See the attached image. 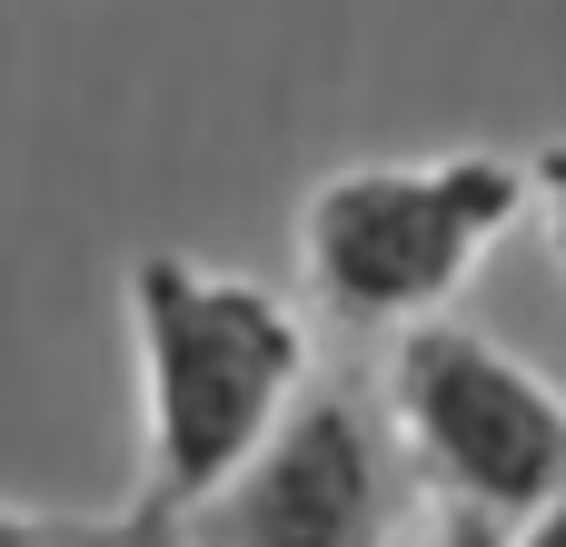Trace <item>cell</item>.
Listing matches in <instances>:
<instances>
[{"label":"cell","mask_w":566,"mask_h":547,"mask_svg":"<svg viewBox=\"0 0 566 547\" xmlns=\"http://www.w3.org/2000/svg\"><path fill=\"white\" fill-rule=\"evenodd\" d=\"M129 339H139V438H149L139 498L189 518L209 488H229L259 458V438L308 389V329L279 289L149 249L129 269Z\"/></svg>","instance_id":"obj_1"},{"label":"cell","mask_w":566,"mask_h":547,"mask_svg":"<svg viewBox=\"0 0 566 547\" xmlns=\"http://www.w3.org/2000/svg\"><path fill=\"white\" fill-rule=\"evenodd\" d=\"M527 219V169L458 149V159H368L308 189L298 269L348 329H418L438 319L468 269Z\"/></svg>","instance_id":"obj_2"},{"label":"cell","mask_w":566,"mask_h":547,"mask_svg":"<svg viewBox=\"0 0 566 547\" xmlns=\"http://www.w3.org/2000/svg\"><path fill=\"white\" fill-rule=\"evenodd\" d=\"M388 429L448 508L517 528L566 488V399L488 329L418 319L388 359Z\"/></svg>","instance_id":"obj_3"},{"label":"cell","mask_w":566,"mask_h":547,"mask_svg":"<svg viewBox=\"0 0 566 547\" xmlns=\"http://www.w3.org/2000/svg\"><path fill=\"white\" fill-rule=\"evenodd\" d=\"M408 448L358 389H298L259 458L189 508L199 547H408Z\"/></svg>","instance_id":"obj_4"},{"label":"cell","mask_w":566,"mask_h":547,"mask_svg":"<svg viewBox=\"0 0 566 547\" xmlns=\"http://www.w3.org/2000/svg\"><path fill=\"white\" fill-rule=\"evenodd\" d=\"M40 547H199L189 538V518H169V508H119V518H50Z\"/></svg>","instance_id":"obj_5"},{"label":"cell","mask_w":566,"mask_h":547,"mask_svg":"<svg viewBox=\"0 0 566 547\" xmlns=\"http://www.w3.org/2000/svg\"><path fill=\"white\" fill-rule=\"evenodd\" d=\"M527 199L547 209V249L566 259V140L547 149V159H527Z\"/></svg>","instance_id":"obj_6"},{"label":"cell","mask_w":566,"mask_h":547,"mask_svg":"<svg viewBox=\"0 0 566 547\" xmlns=\"http://www.w3.org/2000/svg\"><path fill=\"white\" fill-rule=\"evenodd\" d=\"M507 547H566V488L537 508V518H517V528H507Z\"/></svg>","instance_id":"obj_7"},{"label":"cell","mask_w":566,"mask_h":547,"mask_svg":"<svg viewBox=\"0 0 566 547\" xmlns=\"http://www.w3.org/2000/svg\"><path fill=\"white\" fill-rule=\"evenodd\" d=\"M438 547H507V528H488V518H468V508H448V528Z\"/></svg>","instance_id":"obj_8"},{"label":"cell","mask_w":566,"mask_h":547,"mask_svg":"<svg viewBox=\"0 0 566 547\" xmlns=\"http://www.w3.org/2000/svg\"><path fill=\"white\" fill-rule=\"evenodd\" d=\"M40 528H50V518H30V508H0V547H40Z\"/></svg>","instance_id":"obj_9"}]
</instances>
